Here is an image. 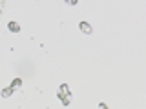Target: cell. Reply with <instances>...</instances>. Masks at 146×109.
<instances>
[{
  "label": "cell",
  "instance_id": "1",
  "mask_svg": "<svg viewBox=\"0 0 146 109\" xmlns=\"http://www.w3.org/2000/svg\"><path fill=\"white\" fill-rule=\"evenodd\" d=\"M57 98L62 102V106H70V102H71V91H70V85H68V84L58 85Z\"/></svg>",
  "mask_w": 146,
  "mask_h": 109
},
{
  "label": "cell",
  "instance_id": "2",
  "mask_svg": "<svg viewBox=\"0 0 146 109\" xmlns=\"http://www.w3.org/2000/svg\"><path fill=\"white\" fill-rule=\"evenodd\" d=\"M79 29H80L84 35H91V33H93V27H91L88 22H80V24H79Z\"/></svg>",
  "mask_w": 146,
  "mask_h": 109
},
{
  "label": "cell",
  "instance_id": "3",
  "mask_svg": "<svg viewBox=\"0 0 146 109\" xmlns=\"http://www.w3.org/2000/svg\"><path fill=\"white\" fill-rule=\"evenodd\" d=\"M7 29L11 31V33H20V26H18L17 22H13V20L7 22Z\"/></svg>",
  "mask_w": 146,
  "mask_h": 109
},
{
  "label": "cell",
  "instance_id": "4",
  "mask_svg": "<svg viewBox=\"0 0 146 109\" xmlns=\"http://www.w3.org/2000/svg\"><path fill=\"white\" fill-rule=\"evenodd\" d=\"M9 87H11L13 91H18L22 87V80L20 78H13V82H11V85H9Z\"/></svg>",
  "mask_w": 146,
  "mask_h": 109
},
{
  "label": "cell",
  "instance_id": "5",
  "mask_svg": "<svg viewBox=\"0 0 146 109\" xmlns=\"http://www.w3.org/2000/svg\"><path fill=\"white\" fill-rule=\"evenodd\" d=\"M13 93H15V91H13L11 87H4L2 91H0V97H2V98H9Z\"/></svg>",
  "mask_w": 146,
  "mask_h": 109
},
{
  "label": "cell",
  "instance_id": "6",
  "mask_svg": "<svg viewBox=\"0 0 146 109\" xmlns=\"http://www.w3.org/2000/svg\"><path fill=\"white\" fill-rule=\"evenodd\" d=\"M99 109H110V107H108L104 102H100V104H99Z\"/></svg>",
  "mask_w": 146,
  "mask_h": 109
}]
</instances>
